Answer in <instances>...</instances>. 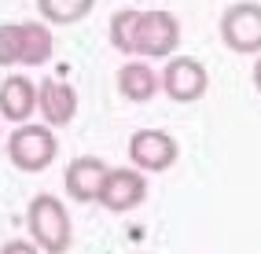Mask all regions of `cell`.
<instances>
[{"label": "cell", "mask_w": 261, "mask_h": 254, "mask_svg": "<svg viewBox=\"0 0 261 254\" xmlns=\"http://www.w3.org/2000/svg\"><path fill=\"white\" fill-rule=\"evenodd\" d=\"M250 78H254V89L261 92V56H257V63H254V74H250Z\"/></svg>", "instance_id": "cell-17"}, {"label": "cell", "mask_w": 261, "mask_h": 254, "mask_svg": "<svg viewBox=\"0 0 261 254\" xmlns=\"http://www.w3.org/2000/svg\"><path fill=\"white\" fill-rule=\"evenodd\" d=\"M22 26V56H19V66H44L51 59V48H56V37H51L48 22L41 19H30V22H19Z\"/></svg>", "instance_id": "cell-12"}, {"label": "cell", "mask_w": 261, "mask_h": 254, "mask_svg": "<svg viewBox=\"0 0 261 254\" xmlns=\"http://www.w3.org/2000/svg\"><path fill=\"white\" fill-rule=\"evenodd\" d=\"M37 111L44 114V125L51 129L70 125L77 114V89L63 78H44L37 85Z\"/></svg>", "instance_id": "cell-8"}, {"label": "cell", "mask_w": 261, "mask_h": 254, "mask_svg": "<svg viewBox=\"0 0 261 254\" xmlns=\"http://www.w3.org/2000/svg\"><path fill=\"white\" fill-rule=\"evenodd\" d=\"M180 44V22L177 15H169L162 8H151V11H140L136 19V30H133V52L140 59H166L173 56V48Z\"/></svg>", "instance_id": "cell-3"}, {"label": "cell", "mask_w": 261, "mask_h": 254, "mask_svg": "<svg viewBox=\"0 0 261 254\" xmlns=\"http://www.w3.org/2000/svg\"><path fill=\"white\" fill-rule=\"evenodd\" d=\"M92 8H96V0H37L41 19H44V22H56V26L81 22Z\"/></svg>", "instance_id": "cell-13"}, {"label": "cell", "mask_w": 261, "mask_h": 254, "mask_svg": "<svg viewBox=\"0 0 261 254\" xmlns=\"http://www.w3.org/2000/svg\"><path fill=\"white\" fill-rule=\"evenodd\" d=\"M118 92L121 99L129 104H147L162 92V81H159V70L147 63V59H129L118 66Z\"/></svg>", "instance_id": "cell-11"}, {"label": "cell", "mask_w": 261, "mask_h": 254, "mask_svg": "<svg viewBox=\"0 0 261 254\" xmlns=\"http://www.w3.org/2000/svg\"><path fill=\"white\" fill-rule=\"evenodd\" d=\"M136 19H140V11L136 8H121L114 11L111 19V44L118 52H133V30H136Z\"/></svg>", "instance_id": "cell-14"}, {"label": "cell", "mask_w": 261, "mask_h": 254, "mask_svg": "<svg viewBox=\"0 0 261 254\" xmlns=\"http://www.w3.org/2000/svg\"><path fill=\"white\" fill-rule=\"evenodd\" d=\"M107 162L103 159H96V155H81V159H74L70 166H66V173H63V188H66V195H70L74 202H96L99 199V184H103V177H107Z\"/></svg>", "instance_id": "cell-9"}, {"label": "cell", "mask_w": 261, "mask_h": 254, "mask_svg": "<svg viewBox=\"0 0 261 254\" xmlns=\"http://www.w3.org/2000/svg\"><path fill=\"white\" fill-rule=\"evenodd\" d=\"M0 254H41V247L30 243V240H8L4 247H0Z\"/></svg>", "instance_id": "cell-16"}, {"label": "cell", "mask_w": 261, "mask_h": 254, "mask_svg": "<svg viewBox=\"0 0 261 254\" xmlns=\"http://www.w3.org/2000/svg\"><path fill=\"white\" fill-rule=\"evenodd\" d=\"M159 81H162V92L173 104H195L210 89V74H206V66L195 56H173L159 70Z\"/></svg>", "instance_id": "cell-5"}, {"label": "cell", "mask_w": 261, "mask_h": 254, "mask_svg": "<svg viewBox=\"0 0 261 254\" xmlns=\"http://www.w3.org/2000/svg\"><path fill=\"white\" fill-rule=\"evenodd\" d=\"M177 155H180V144L166 129H136L129 137V162L140 173H166L177 162Z\"/></svg>", "instance_id": "cell-7"}, {"label": "cell", "mask_w": 261, "mask_h": 254, "mask_svg": "<svg viewBox=\"0 0 261 254\" xmlns=\"http://www.w3.org/2000/svg\"><path fill=\"white\" fill-rule=\"evenodd\" d=\"M26 228H30V240L41 247V254H66L74 243V225H70V214L56 195H33L30 207H26Z\"/></svg>", "instance_id": "cell-1"}, {"label": "cell", "mask_w": 261, "mask_h": 254, "mask_svg": "<svg viewBox=\"0 0 261 254\" xmlns=\"http://www.w3.org/2000/svg\"><path fill=\"white\" fill-rule=\"evenodd\" d=\"M33 111H37V85L26 74H8L0 81V118L22 125V122H30Z\"/></svg>", "instance_id": "cell-10"}, {"label": "cell", "mask_w": 261, "mask_h": 254, "mask_svg": "<svg viewBox=\"0 0 261 254\" xmlns=\"http://www.w3.org/2000/svg\"><path fill=\"white\" fill-rule=\"evenodd\" d=\"M147 199V177L136 166H114L99 184V207L111 214H129Z\"/></svg>", "instance_id": "cell-6"}, {"label": "cell", "mask_w": 261, "mask_h": 254, "mask_svg": "<svg viewBox=\"0 0 261 254\" xmlns=\"http://www.w3.org/2000/svg\"><path fill=\"white\" fill-rule=\"evenodd\" d=\"M221 41L239 56H261V4L257 0H236L221 11Z\"/></svg>", "instance_id": "cell-4"}, {"label": "cell", "mask_w": 261, "mask_h": 254, "mask_svg": "<svg viewBox=\"0 0 261 254\" xmlns=\"http://www.w3.org/2000/svg\"><path fill=\"white\" fill-rule=\"evenodd\" d=\"M22 56V26L0 22V66H19Z\"/></svg>", "instance_id": "cell-15"}, {"label": "cell", "mask_w": 261, "mask_h": 254, "mask_svg": "<svg viewBox=\"0 0 261 254\" xmlns=\"http://www.w3.org/2000/svg\"><path fill=\"white\" fill-rule=\"evenodd\" d=\"M59 155V140L51 125H30L22 122L19 129H11L8 137V159L15 169H22V173H41V169L51 166V159Z\"/></svg>", "instance_id": "cell-2"}]
</instances>
